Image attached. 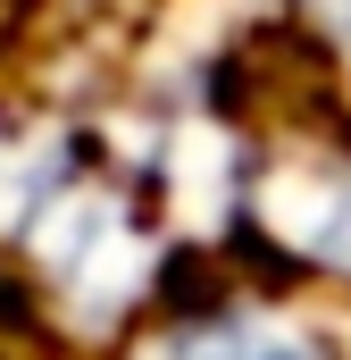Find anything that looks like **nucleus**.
I'll return each mask as SVG.
<instances>
[{
    "label": "nucleus",
    "mask_w": 351,
    "mask_h": 360,
    "mask_svg": "<svg viewBox=\"0 0 351 360\" xmlns=\"http://www.w3.org/2000/svg\"><path fill=\"white\" fill-rule=\"evenodd\" d=\"M42 319H51V310H42V285L0 252V327H8V335H42Z\"/></svg>",
    "instance_id": "1"
}]
</instances>
